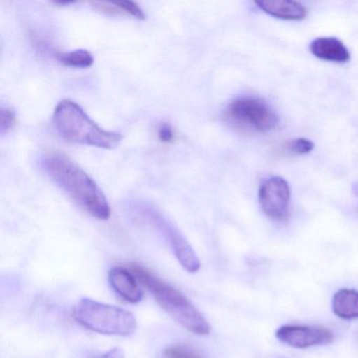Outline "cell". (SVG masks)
Segmentation results:
<instances>
[{
	"label": "cell",
	"mask_w": 358,
	"mask_h": 358,
	"mask_svg": "<svg viewBox=\"0 0 358 358\" xmlns=\"http://www.w3.org/2000/svg\"><path fill=\"white\" fill-rule=\"evenodd\" d=\"M94 6L100 11L108 14H129L136 20H145V13L139 7L138 3L134 1H118V3H94Z\"/></svg>",
	"instance_id": "cell-13"
},
{
	"label": "cell",
	"mask_w": 358,
	"mask_h": 358,
	"mask_svg": "<svg viewBox=\"0 0 358 358\" xmlns=\"http://www.w3.org/2000/svg\"><path fill=\"white\" fill-rule=\"evenodd\" d=\"M314 148L313 142L310 140L305 139V138H297V139L292 140L288 142L285 146V150L289 154L292 155H306L312 152Z\"/></svg>",
	"instance_id": "cell-16"
},
{
	"label": "cell",
	"mask_w": 358,
	"mask_h": 358,
	"mask_svg": "<svg viewBox=\"0 0 358 358\" xmlns=\"http://www.w3.org/2000/svg\"><path fill=\"white\" fill-rule=\"evenodd\" d=\"M310 52L324 62L345 64L351 58L349 49L334 37H320L310 43Z\"/></svg>",
	"instance_id": "cell-11"
},
{
	"label": "cell",
	"mask_w": 358,
	"mask_h": 358,
	"mask_svg": "<svg viewBox=\"0 0 358 358\" xmlns=\"http://www.w3.org/2000/svg\"><path fill=\"white\" fill-rule=\"evenodd\" d=\"M15 112L8 106H1L0 108V131H1V134L11 131L12 127L15 125Z\"/></svg>",
	"instance_id": "cell-17"
},
{
	"label": "cell",
	"mask_w": 358,
	"mask_h": 358,
	"mask_svg": "<svg viewBox=\"0 0 358 358\" xmlns=\"http://www.w3.org/2000/svg\"><path fill=\"white\" fill-rule=\"evenodd\" d=\"M290 199V186L282 178H269L259 186V206L263 213L273 221L284 222L288 219Z\"/></svg>",
	"instance_id": "cell-7"
},
{
	"label": "cell",
	"mask_w": 358,
	"mask_h": 358,
	"mask_svg": "<svg viewBox=\"0 0 358 358\" xmlns=\"http://www.w3.org/2000/svg\"><path fill=\"white\" fill-rule=\"evenodd\" d=\"M255 3L262 11L278 20L299 22L308 15L307 8L294 0H261Z\"/></svg>",
	"instance_id": "cell-10"
},
{
	"label": "cell",
	"mask_w": 358,
	"mask_h": 358,
	"mask_svg": "<svg viewBox=\"0 0 358 358\" xmlns=\"http://www.w3.org/2000/svg\"><path fill=\"white\" fill-rule=\"evenodd\" d=\"M73 317L81 326L100 334L127 337L137 330V320L131 312L91 299H81L75 306Z\"/></svg>",
	"instance_id": "cell-4"
},
{
	"label": "cell",
	"mask_w": 358,
	"mask_h": 358,
	"mask_svg": "<svg viewBox=\"0 0 358 358\" xmlns=\"http://www.w3.org/2000/svg\"><path fill=\"white\" fill-rule=\"evenodd\" d=\"M108 282L113 290L131 303H138L143 299L140 282L133 271L123 267H114L108 272Z\"/></svg>",
	"instance_id": "cell-9"
},
{
	"label": "cell",
	"mask_w": 358,
	"mask_h": 358,
	"mask_svg": "<svg viewBox=\"0 0 358 358\" xmlns=\"http://www.w3.org/2000/svg\"><path fill=\"white\" fill-rule=\"evenodd\" d=\"M173 138V131L171 125L167 124V123L161 125L160 129H159V139L164 143H167V142H171Z\"/></svg>",
	"instance_id": "cell-18"
},
{
	"label": "cell",
	"mask_w": 358,
	"mask_h": 358,
	"mask_svg": "<svg viewBox=\"0 0 358 358\" xmlns=\"http://www.w3.org/2000/svg\"><path fill=\"white\" fill-rule=\"evenodd\" d=\"M58 62L71 68L85 69L93 66L94 57L87 50H74L57 54Z\"/></svg>",
	"instance_id": "cell-14"
},
{
	"label": "cell",
	"mask_w": 358,
	"mask_h": 358,
	"mask_svg": "<svg viewBox=\"0 0 358 358\" xmlns=\"http://www.w3.org/2000/svg\"><path fill=\"white\" fill-rule=\"evenodd\" d=\"M131 270L140 284L152 293L155 301L178 324L194 334L208 335L211 332L208 320L183 293L141 266L131 265Z\"/></svg>",
	"instance_id": "cell-2"
},
{
	"label": "cell",
	"mask_w": 358,
	"mask_h": 358,
	"mask_svg": "<svg viewBox=\"0 0 358 358\" xmlns=\"http://www.w3.org/2000/svg\"><path fill=\"white\" fill-rule=\"evenodd\" d=\"M226 117L232 124L257 133H268L278 124V117L263 100L241 97L234 100L226 110Z\"/></svg>",
	"instance_id": "cell-5"
},
{
	"label": "cell",
	"mask_w": 358,
	"mask_h": 358,
	"mask_svg": "<svg viewBox=\"0 0 358 358\" xmlns=\"http://www.w3.org/2000/svg\"><path fill=\"white\" fill-rule=\"evenodd\" d=\"M53 122L60 136L73 143L114 150L122 141L120 133L102 129L71 99L62 100L56 106Z\"/></svg>",
	"instance_id": "cell-3"
},
{
	"label": "cell",
	"mask_w": 358,
	"mask_h": 358,
	"mask_svg": "<svg viewBox=\"0 0 358 358\" xmlns=\"http://www.w3.org/2000/svg\"><path fill=\"white\" fill-rule=\"evenodd\" d=\"M164 358H206L200 352L184 345H173L163 351Z\"/></svg>",
	"instance_id": "cell-15"
},
{
	"label": "cell",
	"mask_w": 358,
	"mask_h": 358,
	"mask_svg": "<svg viewBox=\"0 0 358 358\" xmlns=\"http://www.w3.org/2000/svg\"><path fill=\"white\" fill-rule=\"evenodd\" d=\"M137 211L142 221L152 226L164 238L176 259L186 271L196 273L200 270V259L196 251L173 224L154 209L140 207Z\"/></svg>",
	"instance_id": "cell-6"
},
{
	"label": "cell",
	"mask_w": 358,
	"mask_h": 358,
	"mask_svg": "<svg viewBox=\"0 0 358 358\" xmlns=\"http://www.w3.org/2000/svg\"><path fill=\"white\" fill-rule=\"evenodd\" d=\"M93 358H125L124 352L120 348H114V349L108 350L106 353L99 354V355L94 356Z\"/></svg>",
	"instance_id": "cell-19"
},
{
	"label": "cell",
	"mask_w": 358,
	"mask_h": 358,
	"mask_svg": "<svg viewBox=\"0 0 358 358\" xmlns=\"http://www.w3.org/2000/svg\"><path fill=\"white\" fill-rule=\"evenodd\" d=\"M275 336L278 341L296 349L329 345L334 339L332 331L326 327L294 326V324L280 327L276 331Z\"/></svg>",
	"instance_id": "cell-8"
},
{
	"label": "cell",
	"mask_w": 358,
	"mask_h": 358,
	"mask_svg": "<svg viewBox=\"0 0 358 358\" xmlns=\"http://www.w3.org/2000/svg\"><path fill=\"white\" fill-rule=\"evenodd\" d=\"M333 313L343 320L358 318V291L341 289L332 299Z\"/></svg>",
	"instance_id": "cell-12"
},
{
	"label": "cell",
	"mask_w": 358,
	"mask_h": 358,
	"mask_svg": "<svg viewBox=\"0 0 358 358\" xmlns=\"http://www.w3.org/2000/svg\"><path fill=\"white\" fill-rule=\"evenodd\" d=\"M356 194H357V196H358V185H357V188H356Z\"/></svg>",
	"instance_id": "cell-20"
},
{
	"label": "cell",
	"mask_w": 358,
	"mask_h": 358,
	"mask_svg": "<svg viewBox=\"0 0 358 358\" xmlns=\"http://www.w3.org/2000/svg\"><path fill=\"white\" fill-rule=\"evenodd\" d=\"M43 171L55 182L78 206L100 221H108L112 215L108 199L98 184L62 152H51L41 160Z\"/></svg>",
	"instance_id": "cell-1"
}]
</instances>
